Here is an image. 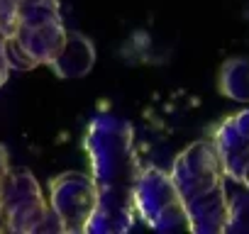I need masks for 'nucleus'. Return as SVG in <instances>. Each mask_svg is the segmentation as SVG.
<instances>
[{"instance_id":"10","label":"nucleus","mask_w":249,"mask_h":234,"mask_svg":"<svg viewBox=\"0 0 249 234\" xmlns=\"http://www.w3.org/2000/svg\"><path fill=\"white\" fill-rule=\"evenodd\" d=\"M8 171H10V159H8V149L0 144V195H3V185H5V178H8ZM3 229V224H0Z\"/></svg>"},{"instance_id":"3","label":"nucleus","mask_w":249,"mask_h":234,"mask_svg":"<svg viewBox=\"0 0 249 234\" xmlns=\"http://www.w3.org/2000/svg\"><path fill=\"white\" fill-rule=\"evenodd\" d=\"M66 39L59 15V0H18V17L5 37L10 68L30 71L52 64Z\"/></svg>"},{"instance_id":"9","label":"nucleus","mask_w":249,"mask_h":234,"mask_svg":"<svg viewBox=\"0 0 249 234\" xmlns=\"http://www.w3.org/2000/svg\"><path fill=\"white\" fill-rule=\"evenodd\" d=\"M220 88L234 100H249V61H230L220 73Z\"/></svg>"},{"instance_id":"6","label":"nucleus","mask_w":249,"mask_h":234,"mask_svg":"<svg viewBox=\"0 0 249 234\" xmlns=\"http://www.w3.org/2000/svg\"><path fill=\"white\" fill-rule=\"evenodd\" d=\"M98 207V190L86 173H61L49 181V210L61 232H88V222Z\"/></svg>"},{"instance_id":"8","label":"nucleus","mask_w":249,"mask_h":234,"mask_svg":"<svg viewBox=\"0 0 249 234\" xmlns=\"http://www.w3.org/2000/svg\"><path fill=\"white\" fill-rule=\"evenodd\" d=\"M93 61H95V49L90 39L78 32H66V39L49 66L56 71L59 78H81L90 71Z\"/></svg>"},{"instance_id":"11","label":"nucleus","mask_w":249,"mask_h":234,"mask_svg":"<svg viewBox=\"0 0 249 234\" xmlns=\"http://www.w3.org/2000/svg\"><path fill=\"white\" fill-rule=\"evenodd\" d=\"M8 73H10V66H8V59H5V34L0 30V85L8 81Z\"/></svg>"},{"instance_id":"2","label":"nucleus","mask_w":249,"mask_h":234,"mask_svg":"<svg viewBox=\"0 0 249 234\" xmlns=\"http://www.w3.org/2000/svg\"><path fill=\"white\" fill-rule=\"evenodd\" d=\"M171 178L193 232H222L227 224L225 171L213 142H196L178 154Z\"/></svg>"},{"instance_id":"4","label":"nucleus","mask_w":249,"mask_h":234,"mask_svg":"<svg viewBox=\"0 0 249 234\" xmlns=\"http://www.w3.org/2000/svg\"><path fill=\"white\" fill-rule=\"evenodd\" d=\"M0 224L5 232L35 234V232H61L49 202L42 195L37 178L25 168H10L3 195H0Z\"/></svg>"},{"instance_id":"1","label":"nucleus","mask_w":249,"mask_h":234,"mask_svg":"<svg viewBox=\"0 0 249 234\" xmlns=\"http://www.w3.org/2000/svg\"><path fill=\"white\" fill-rule=\"evenodd\" d=\"M98 207L88 222V232H127L135 222V185L140 176L135 130L130 122L100 115L86 134Z\"/></svg>"},{"instance_id":"7","label":"nucleus","mask_w":249,"mask_h":234,"mask_svg":"<svg viewBox=\"0 0 249 234\" xmlns=\"http://www.w3.org/2000/svg\"><path fill=\"white\" fill-rule=\"evenodd\" d=\"M213 144L225 176L249 188V112H239L222 122Z\"/></svg>"},{"instance_id":"5","label":"nucleus","mask_w":249,"mask_h":234,"mask_svg":"<svg viewBox=\"0 0 249 234\" xmlns=\"http://www.w3.org/2000/svg\"><path fill=\"white\" fill-rule=\"evenodd\" d=\"M135 212L159 232L191 229L183 200L176 190L171 173L161 168H144L137 176L135 185Z\"/></svg>"}]
</instances>
